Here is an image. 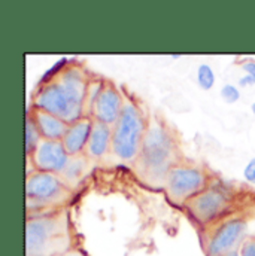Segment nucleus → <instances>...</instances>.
Segmentation results:
<instances>
[{"label": "nucleus", "instance_id": "7ed1b4c3", "mask_svg": "<svg viewBox=\"0 0 255 256\" xmlns=\"http://www.w3.org/2000/svg\"><path fill=\"white\" fill-rule=\"evenodd\" d=\"M69 250H72V236L66 210L27 214L26 256H56Z\"/></svg>", "mask_w": 255, "mask_h": 256}, {"label": "nucleus", "instance_id": "393cba45", "mask_svg": "<svg viewBox=\"0 0 255 256\" xmlns=\"http://www.w3.org/2000/svg\"><path fill=\"white\" fill-rule=\"evenodd\" d=\"M251 112H252V115L255 116V102L251 104Z\"/></svg>", "mask_w": 255, "mask_h": 256}, {"label": "nucleus", "instance_id": "6ab92c4d", "mask_svg": "<svg viewBox=\"0 0 255 256\" xmlns=\"http://www.w3.org/2000/svg\"><path fill=\"white\" fill-rule=\"evenodd\" d=\"M240 256H255V236L246 237V240L239 248Z\"/></svg>", "mask_w": 255, "mask_h": 256}, {"label": "nucleus", "instance_id": "39448f33", "mask_svg": "<svg viewBox=\"0 0 255 256\" xmlns=\"http://www.w3.org/2000/svg\"><path fill=\"white\" fill-rule=\"evenodd\" d=\"M182 208L195 225L209 230L236 213V198L225 185L210 182L204 191L191 198Z\"/></svg>", "mask_w": 255, "mask_h": 256}, {"label": "nucleus", "instance_id": "dca6fc26", "mask_svg": "<svg viewBox=\"0 0 255 256\" xmlns=\"http://www.w3.org/2000/svg\"><path fill=\"white\" fill-rule=\"evenodd\" d=\"M195 80H197V85L200 90L210 91L216 82V74H215V70L212 68V66L209 63L198 64L197 72H195Z\"/></svg>", "mask_w": 255, "mask_h": 256}, {"label": "nucleus", "instance_id": "20e7f679", "mask_svg": "<svg viewBox=\"0 0 255 256\" xmlns=\"http://www.w3.org/2000/svg\"><path fill=\"white\" fill-rule=\"evenodd\" d=\"M149 121L142 112L140 106L126 97L123 112L112 127V154L121 162L134 164L139 156Z\"/></svg>", "mask_w": 255, "mask_h": 256}, {"label": "nucleus", "instance_id": "6e6552de", "mask_svg": "<svg viewBox=\"0 0 255 256\" xmlns=\"http://www.w3.org/2000/svg\"><path fill=\"white\" fill-rule=\"evenodd\" d=\"M206 231V256H225L230 252L239 250L240 244L246 240L248 218L243 213H234Z\"/></svg>", "mask_w": 255, "mask_h": 256}, {"label": "nucleus", "instance_id": "aec40b11", "mask_svg": "<svg viewBox=\"0 0 255 256\" xmlns=\"http://www.w3.org/2000/svg\"><path fill=\"white\" fill-rule=\"evenodd\" d=\"M243 179L248 184L255 185V156H252L243 167Z\"/></svg>", "mask_w": 255, "mask_h": 256}, {"label": "nucleus", "instance_id": "4be33fe9", "mask_svg": "<svg viewBox=\"0 0 255 256\" xmlns=\"http://www.w3.org/2000/svg\"><path fill=\"white\" fill-rule=\"evenodd\" d=\"M237 85H239V88H248V86H255L252 78H251V76H248V74H242V76L239 78V80H237Z\"/></svg>", "mask_w": 255, "mask_h": 256}, {"label": "nucleus", "instance_id": "f03ea898", "mask_svg": "<svg viewBox=\"0 0 255 256\" xmlns=\"http://www.w3.org/2000/svg\"><path fill=\"white\" fill-rule=\"evenodd\" d=\"M181 162L179 146L169 127L160 120H149L148 130L134 161V170L146 185L164 188L169 172Z\"/></svg>", "mask_w": 255, "mask_h": 256}, {"label": "nucleus", "instance_id": "a211bd4d", "mask_svg": "<svg viewBox=\"0 0 255 256\" xmlns=\"http://www.w3.org/2000/svg\"><path fill=\"white\" fill-rule=\"evenodd\" d=\"M219 97L227 104H234L240 100V88L234 84H224L219 90Z\"/></svg>", "mask_w": 255, "mask_h": 256}, {"label": "nucleus", "instance_id": "b1692460", "mask_svg": "<svg viewBox=\"0 0 255 256\" xmlns=\"http://www.w3.org/2000/svg\"><path fill=\"white\" fill-rule=\"evenodd\" d=\"M225 256H240V255H239V250H234V252H230V254H227Z\"/></svg>", "mask_w": 255, "mask_h": 256}, {"label": "nucleus", "instance_id": "f257e3e1", "mask_svg": "<svg viewBox=\"0 0 255 256\" xmlns=\"http://www.w3.org/2000/svg\"><path fill=\"white\" fill-rule=\"evenodd\" d=\"M88 84V73L81 64L66 63L38 86L30 108L53 114L70 126L85 116Z\"/></svg>", "mask_w": 255, "mask_h": 256}, {"label": "nucleus", "instance_id": "f8f14e48", "mask_svg": "<svg viewBox=\"0 0 255 256\" xmlns=\"http://www.w3.org/2000/svg\"><path fill=\"white\" fill-rule=\"evenodd\" d=\"M112 152V127L94 121L85 149L88 161H100Z\"/></svg>", "mask_w": 255, "mask_h": 256}, {"label": "nucleus", "instance_id": "9b49d317", "mask_svg": "<svg viewBox=\"0 0 255 256\" xmlns=\"http://www.w3.org/2000/svg\"><path fill=\"white\" fill-rule=\"evenodd\" d=\"M93 124H94V120L91 116H84L82 120L69 126V130L63 137L62 143L70 156H81L85 154Z\"/></svg>", "mask_w": 255, "mask_h": 256}, {"label": "nucleus", "instance_id": "4468645a", "mask_svg": "<svg viewBox=\"0 0 255 256\" xmlns=\"http://www.w3.org/2000/svg\"><path fill=\"white\" fill-rule=\"evenodd\" d=\"M87 166H88V160L85 155H81V156H72L66 170L60 174L63 178V180L73 190V186L82 180L84 174H85V170H87Z\"/></svg>", "mask_w": 255, "mask_h": 256}, {"label": "nucleus", "instance_id": "412c9836", "mask_svg": "<svg viewBox=\"0 0 255 256\" xmlns=\"http://www.w3.org/2000/svg\"><path fill=\"white\" fill-rule=\"evenodd\" d=\"M240 68L245 72V74L251 76L255 84V60H245L240 63Z\"/></svg>", "mask_w": 255, "mask_h": 256}, {"label": "nucleus", "instance_id": "423d86ee", "mask_svg": "<svg viewBox=\"0 0 255 256\" xmlns=\"http://www.w3.org/2000/svg\"><path fill=\"white\" fill-rule=\"evenodd\" d=\"M73 190L60 174L33 172L26 176V207L27 214L57 210L72 198Z\"/></svg>", "mask_w": 255, "mask_h": 256}, {"label": "nucleus", "instance_id": "5701e85b", "mask_svg": "<svg viewBox=\"0 0 255 256\" xmlns=\"http://www.w3.org/2000/svg\"><path fill=\"white\" fill-rule=\"evenodd\" d=\"M56 256H82L79 252H76V250H69V252H66V254H60V255H56Z\"/></svg>", "mask_w": 255, "mask_h": 256}, {"label": "nucleus", "instance_id": "0eeeda50", "mask_svg": "<svg viewBox=\"0 0 255 256\" xmlns=\"http://www.w3.org/2000/svg\"><path fill=\"white\" fill-rule=\"evenodd\" d=\"M210 180L204 168L190 162H178L164 180V192L167 200L184 207L191 198L209 186Z\"/></svg>", "mask_w": 255, "mask_h": 256}, {"label": "nucleus", "instance_id": "ddd939ff", "mask_svg": "<svg viewBox=\"0 0 255 256\" xmlns=\"http://www.w3.org/2000/svg\"><path fill=\"white\" fill-rule=\"evenodd\" d=\"M27 110L32 114L44 140H53V142L63 140V137L69 130V124L66 121L53 114H48V112H44V110H39L35 108H29Z\"/></svg>", "mask_w": 255, "mask_h": 256}, {"label": "nucleus", "instance_id": "9d476101", "mask_svg": "<svg viewBox=\"0 0 255 256\" xmlns=\"http://www.w3.org/2000/svg\"><path fill=\"white\" fill-rule=\"evenodd\" d=\"M124 102L126 97L123 96L121 90L112 82H105L90 116L97 122L114 127L123 112Z\"/></svg>", "mask_w": 255, "mask_h": 256}, {"label": "nucleus", "instance_id": "2eb2a0df", "mask_svg": "<svg viewBox=\"0 0 255 256\" xmlns=\"http://www.w3.org/2000/svg\"><path fill=\"white\" fill-rule=\"evenodd\" d=\"M42 136H41V131L36 126L32 114L27 110V115H26V128H24V148H26V156H30L36 149L38 146L42 143Z\"/></svg>", "mask_w": 255, "mask_h": 256}, {"label": "nucleus", "instance_id": "f3484780", "mask_svg": "<svg viewBox=\"0 0 255 256\" xmlns=\"http://www.w3.org/2000/svg\"><path fill=\"white\" fill-rule=\"evenodd\" d=\"M106 80L100 79V78H90V84H88V90H87V97H85V116L91 115V110L100 96V91L103 88Z\"/></svg>", "mask_w": 255, "mask_h": 256}, {"label": "nucleus", "instance_id": "1a4fd4ad", "mask_svg": "<svg viewBox=\"0 0 255 256\" xmlns=\"http://www.w3.org/2000/svg\"><path fill=\"white\" fill-rule=\"evenodd\" d=\"M70 158L72 156L67 154L63 143L53 142V140H42L38 149L30 156H27V160L32 162L36 172H45L54 174L63 173Z\"/></svg>", "mask_w": 255, "mask_h": 256}]
</instances>
